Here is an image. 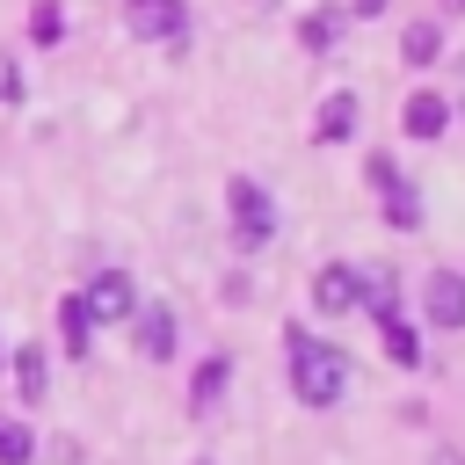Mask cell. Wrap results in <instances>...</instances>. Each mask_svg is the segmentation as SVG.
<instances>
[{
	"instance_id": "obj_13",
	"label": "cell",
	"mask_w": 465,
	"mask_h": 465,
	"mask_svg": "<svg viewBox=\"0 0 465 465\" xmlns=\"http://www.w3.org/2000/svg\"><path fill=\"white\" fill-rule=\"evenodd\" d=\"M378 327H385V356L414 371V363H421V341H414V327H400V312H392V320H378Z\"/></svg>"
},
{
	"instance_id": "obj_11",
	"label": "cell",
	"mask_w": 465,
	"mask_h": 465,
	"mask_svg": "<svg viewBox=\"0 0 465 465\" xmlns=\"http://www.w3.org/2000/svg\"><path fill=\"white\" fill-rule=\"evenodd\" d=\"M15 392H22L29 407L51 392V378H44V349H36V341H22V349H15Z\"/></svg>"
},
{
	"instance_id": "obj_18",
	"label": "cell",
	"mask_w": 465,
	"mask_h": 465,
	"mask_svg": "<svg viewBox=\"0 0 465 465\" xmlns=\"http://www.w3.org/2000/svg\"><path fill=\"white\" fill-rule=\"evenodd\" d=\"M334 36H341V15H334V7H320V15H305V44H312V51H327Z\"/></svg>"
},
{
	"instance_id": "obj_16",
	"label": "cell",
	"mask_w": 465,
	"mask_h": 465,
	"mask_svg": "<svg viewBox=\"0 0 465 465\" xmlns=\"http://www.w3.org/2000/svg\"><path fill=\"white\" fill-rule=\"evenodd\" d=\"M218 392H225V356H211V363L196 371V385H189V407H218Z\"/></svg>"
},
{
	"instance_id": "obj_3",
	"label": "cell",
	"mask_w": 465,
	"mask_h": 465,
	"mask_svg": "<svg viewBox=\"0 0 465 465\" xmlns=\"http://www.w3.org/2000/svg\"><path fill=\"white\" fill-rule=\"evenodd\" d=\"M182 22H189V7H182V0H124V29H131V36H145V44L182 36Z\"/></svg>"
},
{
	"instance_id": "obj_1",
	"label": "cell",
	"mask_w": 465,
	"mask_h": 465,
	"mask_svg": "<svg viewBox=\"0 0 465 465\" xmlns=\"http://www.w3.org/2000/svg\"><path fill=\"white\" fill-rule=\"evenodd\" d=\"M283 356H291V392L305 400V407H334L341 392H349V356L334 349V341H312V334H283Z\"/></svg>"
},
{
	"instance_id": "obj_4",
	"label": "cell",
	"mask_w": 465,
	"mask_h": 465,
	"mask_svg": "<svg viewBox=\"0 0 465 465\" xmlns=\"http://www.w3.org/2000/svg\"><path fill=\"white\" fill-rule=\"evenodd\" d=\"M131 312H138V283L124 269H102L87 283V320H131Z\"/></svg>"
},
{
	"instance_id": "obj_5",
	"label": "cell",
	"mask_w": 465,
	"mask_h": 465,
	"mask_svg": "<svg viewBox=\"0 0 465 465\" xmlns=\"http://www.w3.org/2000/svg\"><path fill=\"white\" fill-rule=\"evenodd\" d=\"M421 312H429L436 327H465V276H458V269H436V276L421 283Z\"/></svg>"
},
{
	"instance_id": "obj_12",
	"label": "cell",
	"mask_w": 465,
	"mask_h": 465,
	"mask_svg": "<svg viewBox=\"0 0 465 465\" xmlns=\"http://www.w3.org/2000/svg\"><path fill=\"white\" fill-rule=\"evenodd\" d=\"M378 189H385V218H392V225H407V232H414V225H421V196H414V189H407V182H400V174H392V182H378Z\"/></svg>"
},
{
	"instance_id": "obj_9",
	"label": "cell",
	"mask_w": 465,
	"mask_h": 465,
	"mask_svg": "<svg viewBox=\"0 0 465 465\" xmlns=\"http://www.w3.org/2000/svg\"><path fill=\"white\" fill-rule=\"evenodd\" d=\"M356 116H363V109H356V94H349V87H341V94H327V102H320V124H312V131H320V145L356 138Z\"/></svg>"
},
{
	"instance_id": "obj_17",
	"label": "cell",
	"mask_w": 465,
	"mask_h": 465,
	"mask_svg": "<svg viewBox=\"0 0 465 465\" xmlns=\"http://www.w3.org/2000/svg\"><path fill=\"white\" fill-rule=\"evenodd\" d=\"M36 458V436L22 421H0V465H29Z\"/></svg>"
},
{
	"instance_id": "obj_8",
	"label": "cell",
	"mask_w": 465,
	"mask_h": 465,
	"mask_svg": "<svg viewBox=\"0 0 465 465\" xmlns=\"http://www.w3.org/2000/svg\"><path fill=\"white\" fill-rule=\"evenodd\" d=\"M131 320H138V349H145L153 363H167V356H174V312H167V305H138Z\"/></svg>"
},
{
	"instance_id": "obj_7",
	"label": "cell",
	"mask_w": 465,
	"mask_h": 465,
	"mask_svg": "<svg viewBox=\"0 0 465 465\" xmlns=\"http://www.w3.org/2000/svg\"><path fill=\"white\" fill-rule=\"evenodd\" d=\"M443 124H450V102L443 94H429V87L407 94V109H400V131L407 138H443Z\"/></svg>"
},
{
	"instance_id": "obj_19",
	"label": "cell",
	"mask_w": 465,
	"mask_h": 465,
	"mask_svg": "<svg viewBox=\"0 0 465 465\" xmlns=\"http://www.w3.org/2000/svg\"><path fill=\"white\" fill-rule=\"evenodd\" d=\"M378 7H385V0H356V15H378Z\"/></svg>"
},
{
	"instance_id": "obj_10",
	"label": "cell",
	"mask_w": 465,
	"mask_h": 465,
	"mask_svg": "<svg viewBox=\"0 0 465 465\" xmlns=\"http://www.w3.org/2000/svg\"><path fill=\"white\" fill-rule=\"evenodd\" d=\"M58 334H65V356H87V341H94L87 298H58Z\"/></svg>"
},
{
	"instance_id": "obj_14",
	"label": "cell",
	"mask_w": 465,
	"mask_h": 465,
	"mask_svg": "<svg viewBox=\"0 0 465 465\" xmlns=\"http://www.w3.org/2000/svg\"><path fill=\"white\" fill-rule=\"evenodd\" d=\"M29 36H36V44H58V36H65V7H58V0H36V7H29Z\"/></svg>"
},
{
	"instance_id": "obj_15",
	"label": "cell",
	"mask_w": 465,
	"mask_h": 465,
	"mask_svg": "<svg viewBox=\"0 0 465 465\" xmlns=\"http://www.w3.org/2000/svg\"><path fill=\"white\" fill-rule=\"evenodd\" d=\"M436 51H443V36H436V29H429V22H414V29H407V36H400V58H407V65H429V58H436Z\"/></svg>"
},
{
	"instance_id": "obj_6",
	"label": "cell",
	"mask_w": 465,
	"mask_h": 465,
	"mask_svg": "<svg viewBox=\"0 0 465 465\" xmlns=\"http://www.w3.org/2000/svg\"><path fill=\"white\" fill-rule=\"evenodd\" d=\"M312 298H320V312H356V305H363V276H356L349 262H327V269L312 276Z\"/></svg>"
},
{
	"instance_id": "obj_20",
	"label": "cell",
	"mask_w": 465,
	"mask_h": 465,
	"mask_svg": "<svg viewBox=\"0 0 465 465\" xmlns=\"http://www.w3.org/2000/svg\"><path fill=\"white\" fill-rule=\"evenodd\" d=\"M443 7H465V0H443Z\"/></svg>"
},
{
	"instance_id": "obj_2",
	"label": "cell",
	"mask_w": 465,
	"mask_h": 465,
	"mask_svg": "<svg viewBox=\"0 0 465 465\" xmlns=\"http://www.w3.org/2000/svg\"><path fill=\"white\" fill-rule=\"evenodd\" d=\"M225 203H232V232H240V247H262V240L276 232V211H269V189H262V182L232 174V182H225Z\"/></svg>"
}]
</instances>
